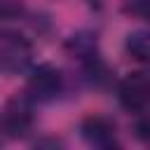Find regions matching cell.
I'll return each instance as SVG.
<instances>
[{"mask_svg":"<svg viewBox=\"0 0 150 150\" xmlns=\"http://www.w3.org/2000/svg\"><path fill=\"white\" fill-rule=\"evenodd\" d=\"M134 134H136V138H141L145 145H150V115H143V117L136 120Z\"/></svg>","mask_w":150,"mask_h":150,"instance_id":"9c48e42d","label":"cell"},{"mask_svg":"<svg viewBox=\"0 0 150 150\" xmlns=\"http://www.w3.org/2000/svg\"><path fill=\"white\" fill-rule=\"evenodd\" d=\"M124 52L131 61L150 68V28L131 30L124 40Z\"/></svg>","mask_w":150,"mask_h":150,"instance_id":"8992f818","label":"cell"},{"mask_svg":"<svg viewBox=\"0 0 150 150\" xmlns=\"http://www.w3.org/2000/svg\"><path fill=\"white\" fill-rule=\"evenodd\" d=\"M33 61V42L12 28L0 30V75H19Z\"/></svg>","mask_w":150,"mask_h":150,"instance_id":"7a4b0ae2","label":"cell"},{"mask_svg":"<svg viewBox=\"0 0 150 150\" xmlns=\"http://www.w3.org/2000/svg\"><path fill=\"white\" fill-rule=\"evenodd\" d=\"M66 52L77 59L80 63L91 61L94 56H98V47H96V35L91 33H75L66 40Z\"/></svg>","mask_w":150,"mask_h":150,"instance_id":"52a82bcc","label":"cell"},{"mask_svg":"<svg viewBox=\"0 0 150 150\" xmlns=\"http://www.w3.org/2000/svg\"><path fill=\"white\" fill-rule=\"evenodd\" d=\"M117 101L129 112H145L150 108V73L134 70L117 84Z\"/></svg>","mask_w":150,"mask_h":150,"instance_id":"277c9868","label":"cell"},{"mask_svg":"<svg viewBox=\"0 0 150 150\" xmlns=\"http://www.w3.org/2000/svg\"><path fill=\"white\" fill-rule=\"evenodd\" d=\"M124 9H127L131 16H138V19H150V0H129Z\"/></svg>","mask_w":150,"mask_h":150,"instance_id":"ba28073f","label":"cell"},{"mask_svg":"<svg viewBox=\"0 0 150 150\" xmlns=\"http://www.w3.org/2000/svg\"><path fill=\"white\" fill-rule=\"evenodd\" d=\"M35 124V101L26 91L12 94L0 108V131L9 138H23Z\"/></svg>","mask_w":150,"mask_h":150,"instance_id":"6da1fadb","label":"cell"},{"mask_svg":"<svg viewBox=\"0 0 150 150\" xmlns=\"http://www.w3.org/2000/svg\"><path fill=\"white\" fill-rule=\"evenodd\" d=\"M63 87H66V80H63V73L56 66L38 63L35 68H30V75H28L23 91L35 103H49V101H54L63 94Z\"/></svg>","mask_w":150,"mask_h":150,"instance_id":"3957f363","label":"cell"},{"mask_svg":"<svg viewBox=\"0 0 150 150\" xmlns=\"http://www.w3.org/2000/svg\"><path fill=\"white\" fill-rule=\"evenodd\" d=\"M80 136L87 145L98 148V150H110V148H120V138H117V124L105 117V115H87L80 122Z\"/></svg>","mask_w":150,"mask_h":150,"instance_id":"5b68a950","label":"cell"}]
</instances>
